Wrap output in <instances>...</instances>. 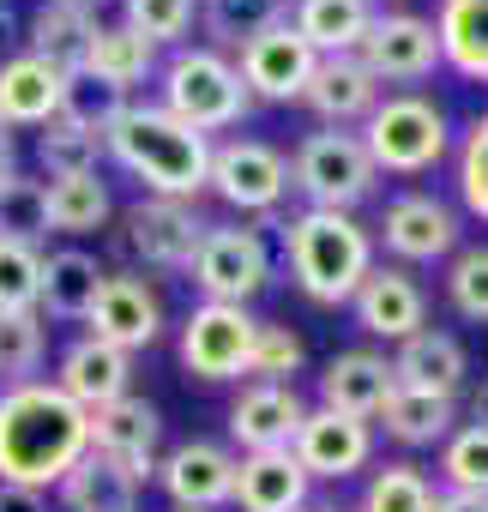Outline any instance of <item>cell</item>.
<instances>
[{"instance_id": "cell-1", "label": "cell", "mask_w": 488, "mask_h": 512, "mask_svg": "<svg viewBox=\"0 0 488 512\" xmlns=\"http://www.w3.org/2000/svg\"><path fill=\"white\" fill-rule=\"evenodd\" d=\"M85 452L91 416L55 380H25L0 392V482L49 494Z\"/></svg>"}, {"instance_id": "cell-2", "label": "cell", "mask_w": 488, "mask_h": 512, "mask_svg": "<svg viewBox=\"0 0 488 512\" xmlns=\"http://www.w3.org/2000/svg\"><path fill=\"white\" fill-rule=\"evenodd\" d=\"M103 157H115L151 199H199L211 181V139L181 127L163 103H127L103 133Z\"/></svg>"}, {"instance_id": "cell-3", "label": "cell", "mask_w": 488, "mask_h": 512, "mask_svg": "<svg viewBox=\"0 0 488 512\" xmlns=\"http://www.w3.org/2000/svg\"><path fill=\"white\" fill-rule=\"evenodd\" d=\"M284 229V260H290V278L308 302L320 308H344L362 278L374 272V235L350 217V211H296Z\"/></svg>"}, {"instance_id": "cell-4", "label": "cell", "mask_w": 488, "mask_h": 512, "mask_svg": "<svg viewBox=\"0 0 488 512\" xmlns=\"http://www.w3.org/2000/svg\"><path fill=\"white\" fill-rule=\"evenodd\" d=\"M157 103L181 121V127H193V133H229V127H241L248 121V109H254V97H248V85H241V73H235V61L223 55V49H211V43H181V49H169V61L157 67Z\"/></svg>"}, {"instance_id": "cell-5", "label": "cell", "mask_w": 488, "mask_h": 512, "mask_svg": "<svg viewBox=\"0 0 488 512\" xmlns=\"http://www.w3.org/2000/svg\"><path fill=\"white\" fill-rule=\"evenodd\" d=\"M362 145H368V157H374L380 175H428L452 151V121H446V109L434 97L392 91L362 121Z\"/></svg>"}, {"instance_id": "cell-6", "label": "cell", "mask_w": 488, "mask_h": 512, "mask_svg": "<svg viewBox=\"0 0 488 512\" xmlns=\"http://www.w3.org/2000/svg\"><path fill=\"white\" fill-rule=\"evenodd\" d=\"M380 169L350 127H320L290 151V187L308 199V211H356L374 193Z\"/></svg>"}, {"instance_id": "cell-7", "label": "cell", "mask_w": 488, "mask_h": 512, "mask_svg": "<svg viewBox=\"0 0 488 512\" xmlns=\"http://www.w3.org/2000/svg\"><path fill=\"white\" fill-rule=\"evenodd\" d=\"M193 290L199 302H229V308H248L266 284H272V247L260 229H241V223H211L199 241V260H193Z\"/></svg>"}, {"instance_id": "cell-8", "label": "cell", "mask_w": 488, "mask_h": 512, "mask_svg": "<svg viewBox=\"0 0 488 512\" xmlns=\"http://www.w3.org/2000/svg\"><path fill=\"white\" fill-rule=\"evenodd\" d=\"M254 332L260 320L248 308H229V302H199L187 320H181V368L205 386H229L248 374V356H254Z\"/></svg>"}, {"instance_id": "cell-9", "label": "cell", "mask_w": 488, "mask_h": 512, "mask_svg": "<svg viewBox=\"0 0 488 512\" xmlns=\"http://www.w3.org/2000/svg\"><path fill=\"white\" fill-rule=\"evenodd\" d=\"M229 211H278L284 193H290V157L254 133L241 139H211V181H205Z\"/></svg>"}, {"instance_id": "cell-10", "label": "cell", "mask_w": 488, "mask_h": 512, "mask_svg": "<svg viewBox=\"0 0 488 512\" xmlns=\"http://www.w3.org/2000/svg\"><path fill=\"white\" fill-rule=\"evenodd\" d=\"M205 229H211V223L199 217L193 199H151V193H145V199L121 217L127 253H133L139 266H151V272H193Z\"/></svg>"}, {"instance_id": "cell-11", "label": "cell", "mask_w": 488, "mask_h": 512, "mask_svg": "<svg viewBox=\"0 0 488 512\" xmlns=\"http://www.w3.org/2000/svg\"><path fill=\"white\" fill-rule=\"evenodd\" d=\"M458 235H464L458 211H452L440 193H422V187L386 199V211H380V223H374V241L392 253L398 266H434V260H452V253H458Z\"/></svg>"}, {"instance_id": "cell-12", "label": "cell", "mask_w": 488, "mask_h": 512, "mask_svg": "<svg viewBox=\"0 0 488 512\" xmlns=\"http://www.w3.org/2000/svg\"><path fill=\"white\" fill-rule=\"evenodd\" d=\"M314 67H320V55L296 37L290 19L235 49V73H241V85H248L254 103H302Z\"/></svg>"}, {"instance_id": "cell-13", "label": "cell", "mask_w": 488, "mask_h": 512, "mask_svg": "<svg viewBox=\"0 0 488 512\" xmlns=\"http://www.w3.org/2000/svg\"><path fill=\"white\" fill-rule=\"evenodd\" d=\"M85 326H91L85 338L139 356V350H151L163 338V296L139 272H109L103 290H97V302H91V314H85Z\"/></svg>"}, {"instance_id": "cell-14", "label": "cell", "mask_w": 488, "mask_h": 512, "mask_svg": "<svg viewBox=\"0 0 488 512\" xmlns=\"http://www.w3.org/2000/svg\"><path fill=\"white\" fill-rule=\"evenodd\" d=\"M356 61L380 79V85H416L440 67V37H434V19H416V13H374Z\"/></svg>"}, {"instance_id": "cell-15", "label": "cell", "mask_w": 488, "mask_h": 512, "mask_svg": "<svg viewBox=\"0 0 488 512\" xmlns=\"http://www.w3.org/2000/svg\"><path fill=\"white\" fill-rule=\"evenodd\" d=\"M290 452H296V464H302L314 482H344V476L368 470V458H374V422L338 416V410L314 404V410L302 416Z\"/></svg>"}, {"instance_id": "cell-16", "label": "cell", "mask_w": 488, "mask_h": 512, "mask_svg": "<svg viewBox=\"0 0 488 512\" xmlns=\"http://www.w3.org/2000/svg\"><path fill=\"white\" fill-rule=\"evenodd\" d=\"M235 452L217 440H181L157 458V482L169 494V506H193V512H217L235 494Z\"/></svg>"}, {"instance_id": "cell-17", "label": "cell", "mask_w": 488, "mask_h": 512, "mask_svg": "<svg viewBox=\"0 0 488 512\" xmlns=\"http://www.w3.org/2000/svg\"><path fill=\"white\" fill-rule=\"evenodd\" d=\"M157 446H163V410H157L151 398L127 392V398H115V404L91 410V452L121 458L139 482H151V476H157Z\"/></svg>"}, {"instance_id": "cell-18", "label": "cell", "mask_w": 488, "mask_h": 512, "mask_svg": "<svg viewBox=\"0 0 488 512\" xmlns=\"http://www.w3.org/2000/svg\"><path fill=\"white\" fill-rule=\"evenodd\" d=\"M308 404L296 386H266V380H248L229 404V440L241 452H284L296 446V428H302Z\"/></svg>"}, {"instance_id": "cell-19", "label": "cell", "mask_w": 488, "mask_h": 512, "mask_svg": "<svg viewBox=\"0 0 488 512\" xmlns=\"http://www.w3.org/2000/svg\"><path fill=\"white\" fill-rule=\"evenodd\" d=\"M350 308H356V326L368 338H386V344H404L410 332L428 326V296L404 266H374L362 278V290L350 296Z\"/></svg>"}, {"instance_id": "cell-20", "label": "cell", "mask_w": 488, "mask_h": 512, "mask_svg": "<svg viewBox=\"0 0 488 512\" xmlns=\"http://www.w3.org/2000/svg\"><path fill=\"white\" fill-rule=\"evenodd\" d=\"M55 386L91 416V410H103V404H115V398L133 392V356L115 350V344L79 338V344L61 350V362H55Z\"/></svg>"}, {"instance_id": "cell-21", "label": "cell", "mask_w": 488, "mask_h": 512, "mask_svg": "<svg viewBox=\"0 0 488 512\" xmlns=\"http://www.w3.org/2000/svg\"><path fill=\"white\" fill-rule=\"evenodd\" d=\"M61 91H67L61 67H49L31 49L7 55L0 61V127H49V121H61Z\"/></svg>"}, {"instance_id": "cell-22", "label": "cell", "mask_w": 488, "mask_h": 512, "mask_svg": "<svg viewBox=\"0 0 488 512\" xmlns=\"http://www.w3.org/2000/svg\"><path fill=\"white\" fill-rule=\"evenodd\" d=\"M308 488H314V476L296 464L290 446L284 452H241L229 506H241V512H308Z\"/></svg>"}, {"instance_id": "cell-23", "label": "cell", "mask_w": 488, "mask_h": 512, "mask_svg": "<svg viewBox=\"0 0 488 512\" xmlns=\"http://www.w3.org/2000/svg\"><path fill=\"white\" fill-rule=\"evenodd\" d=\"M380 103V79L356 61V55H320L308 91H302V109H314L326 127H350V121H368Z\"/></svg>"}, {"instance_id": "cell-24", "label": "cell", "mask_w": 488, "mask_h": 512, "mask_svg": "<svg viewBox=\"0 0 488 512\" xmlns=\"http://www.w3.org/2000/svg\"><path fill=\"white\" fill-rule=\"evenodd\" d=\"M392 380L398 386H416V392H440V398H458L464 380H470V356L452 332L440 326H422L410 332L398 350H392Z\"/></svg>"}, {"instance_id": "cell-25", "label": "cell", "mask_w": 488, "mask_h": 512, "mask_svg": "<svg viewBox=\"0 0 488 512\" xmlns=\"http://www.w3.org/2000/svg\"><path fill=\"white\" fill-rule=\"evenodd\" d=\"M392 386H398L392 380V356H380V350H338L326 362V374H320V404L338 410V416L374 422Z\"/></svg>"}, {"instance_id": "cell-26", "label": "cell", "mask_w": 488, "mask_h": 512, "mask_svg": "<svg viewBox=\"0 0 488 512\" xmlns=\"http://www.w3.org/2000/svg\"><path fill=\"white\" fill-rule=\"evenodd\" d=\"M139 494H145V482L121 458H109V452H85L55 482V500L67 512H139Z\"/></svg>"}, {"instance_id": "cell-27", "label": "cell", "mask_w": 488, "mask_h": 512, "mask_svg": "<svg viewBox=\"0 0 488 512\" xmlns=\"http://www.w3.org/2000/svg\"><path fill=\"white\" fill-rule=\"evenodd\" d=\"M79 73H91L97 85H109V91L133 97V91L157 73V49H151L139 31H127L121 19H115V25H103V19H97V31H91V43H85Z\"/></svg>"}, {"instance_id": "cell-28", "label": "cell", "mask_w": 488, "mask_h": 512, "mask_svg": "<svg viewBox=\"0 0 488 512\" xmlns=\"http://www.w3.org/2000/svg\"><path fill=\"white\" fill-rule=\"evenodd\" d=\"M374 422L386 428V440H398V446H410V452H422V446H446V434L458 428V398L416 392V386H392Z\"/></svg>"}, {"instance_id": "cell-29", "label": "cell", "mask_w": 488, "mask_h": 512, "mask_svg": "<svg viewBox=\"0 0 488 512\" xmlns=\"http://www.w3.org/2000/svg\"><path fill=\"white\" fill-rule=\"evenodd\" d=\"M103 266H97V253H85V247H55V253H43V308L37 314H49V320H85L91 314V302H97V290H103Z\"/></svg>"}, {"instance_id": "cell-30", "label": "cell", "mask_w": 488, "mask_h": 512, "mask_svg": "<svg viewBox=\"0 0 488 512\" xmlns=\"http://www.w3.org/2000/svg\"><path fill=\"white\" fill-rule=\"evenodd\" d=\"M434 37H440V67L488 85V0H440Z\"/></svg>"}, {"instance_id": "cell-31", "label": "cell", "mask_w": 488, "mask_h": 512, "mask_svg": "<svg viewBox=\"0 0 488 512\" xmlns=\"http://www.w3.org/2000/svg\"><path fill=\"white\" fill-rule=\"evenodd\" d=\"M290 25L314 55H356L374 25V0H296Z\"/></svg>"}, {"instance_id": "cell-32", "label": "cell", "mask_w": 488, "mask_h": 512, "mask_svg": "<svg viewBox=\"0 0 488 512\" xmlns=\"http://www.w3.org/2000/svg\"><path fill=\"white\" fill-rule=\"evenodd\" d=\"M91 31H97V19H91V13L67 7V0H43V7L31 13V25H25V49H31V55H43L49 67H61V73H79Z\"/></svg>"}, {"instance_id": "cell-33", "label": "cell", "mask_w": 488, "mask_h": 512, "mask_svg": "<svg viewBox=\"0 0 488 512\" xmlns=\"http://www.w3.org/2000/svg\"><path fill=\"white\" fill-rule=\"evenodd\" d=\"M290 13H296V0H199V25L211 49H241L248 37L284 25Z\"/></svg>"}, {"instance_id": "cell-34", "label": "cell", "mask_w": 488, "mask_h": 512, "mask_svg": "<svg viewBox=\"0 0 488 512\" xmlns=\"http://www.w3.org/2000/svg\"><path fill=\"white\" fill-rule=\"evenodd\" d=\"M109 211H115V199H109L103 175H61V181H49V229L55 235H91V229L109 223Z\"/></svg>"}, {"instance_id": "cell-35", "label": "cell", "mask_w": 488, "mask_h": 512, "mask_svg": "<svg viewBox=\"0 0 488 512\" xmlns=\"http://www.w3.org/2000/svg\"><path fill=\"white\" fill-rule=\"evenodd\" d=\"M434 482H428V470L422 464H410V458H392V464H380L374 476H368V488H362V500H356V512H434Z\"/></svg>"}, {"instance_id": "cell-36", "label": "cell", "mask_w": 488, "mask_h": 512, "mask_svg": "<svg viewBox=\"0 0 488 512\" xmlns=\"http://www.w3.org/2000/svg\"><path fill=\"white\" fill-rule=\"evenodd\" d=\"M49 362V320L43 314H0V386H25Z\"/></svg>"}, {"instance_id": "cell-37", "label": "cell", "mask_w": 488, "mask_h": 512, "mask_svg": "<svg viewBox=\"0 0 488 512\" xmlns=\"http://www.w3.org/2000/svg\"><path fill=\"white\" fill-rule=\"evenodd\" d=\"M0 235H7V241H31V247H43V235H55L49 229V181L19 169L7 187H0Z\"/></svg>"}, {"instance_id": "cell-38", "label": "cell", "mask_w": 488, "mask_h": 512, "mask_svg": "<svg viewBox=\"0 0 488 512\" xmlns=\"http://www.w3.org/2000/svg\"><path fill=\"white\" fill-rule=\"evenodd\" d=\"M37 163L49 169V181H61V175H97V163H103V133L73 127V121H49V127L37 133Z\"/></svg>"}, {"instance_id": "cell-39", "label": "cell", "mask_w": 488, "mask_h": 512, "mask_svg": "<svg viewBox=\"0 0 488 512\" xmlns=\"http://www.w3.org/2000/svg\"><path fill=\"white\" fill-rule=\"evenodd\" d=\"M43 308V247L0 235V314H37Z\"/></svg>"}, {"instance_id": "cell-40", "label": "cell", "mask_w": 488, "mask_h": 512, "mask_svg": "<svg viewBox=\"0 0 488 512\" xmlns=\"http://www.w3.org/2000/svg\"><path fill=\"white\" fill-rule=\"evenodd\" d=\"M302 362H308L302 332H296V326H284V320H260V332H254V356H248V380L296 386L290 374H302Z\"/></svg>"}, {"instance_id": "cell-41", "label": "cell", "mask_w": 488, "mask_h": 512, "mask_svg": "<svg viewBox=\"0 0 488 512\" xmlns=\"http://www.w3.org/2000/svg\"><path fill=\"white\" fill-rule=\"evenodd\" d=\"M440 482L464 488V494H488V428L482 422H458L440 446Z\"/></svg>"}, {"instance_id": "cell-42", "label": "cell", "mask_w": 488, "mask_h": 512, "mask_svg": "<svg viewBox=\"0 0 488 512\" xmlns=\"http://www.w3.org/2000/svg\"><path fill=\"white\" fill-rule=\"evenodd\" d=\"M199 0H121V25L139 31L151 49H181V37L193 31Z\"/></svg>"}, {"instance_id": "cell-43", "label": "cell", "mask_w": 488, "mask_h": 512, "mask_svg": "<svg viewBox=\"0 0 488 512\" xmlns=\"http://www.w3.org/2000/svg\"><path fill=\"white\" fill-rule=\"evenodd\" d=\"M127 103H133V97H121V91L97 85L91 73H67V91H61V121L91 127V133H109V127H115V115H121Z\"/></svg>"}, {"instance_id": "cell-44", "label": "cell", "mask_w": 488, "mask_h": 512, "mask_svg": "<svg viewBox=\"0 0 488 512\" xmlns=\"http://www.w3.org/2000/svg\"><path fill=\"white\" fill-rule=\"evenodd\" d=\"M446 302L452 314L488 326V247H458L446 260Z\"/></svg>"}, {"instance_id": "cell-45", "label": "cell", "mask_w": 488, "mask_h": 512, "mask_svg": "<svg viewBox=\"0 0 488 512\" xmlns=\"http://www.w3.org/2000/svg\"><path fill=\"white\" fill-rule=\"evenodd\" d=\"M458 199H464L470 217L488 223V109H482V115L464 127V139H458Z\"/></svg>"}, {"instance_id": "cell-46", "label": "cell", "mask_w": 488, "mask_h": 512, "mask_svg": "<svg viewBox=\"0 0 488 512\" xmlns=\"http://www.w3.org/2000/svg\"><path fill=\"white\" fill-rule=\"evenodd\" d=\"M0 512H49L43 488H19V482H0Z\"/></svg>"}, {"instance_id": "cell-47", "label": "cell", "mask_w": 488, "mask_h": 512, "mask_svg": "<svg viewBox=\"0 0 488 512\" xmlns=\"http://www.w3.org/2000/svg\"><path fill=\"white\" fill-rule=\"evenodd\" d=\"M434 512H488V494H464V488H440Z\"/></svg>"}, {"instance_id": "cell-48", "label": "cell", "mask_w": 488, "mask_h": 512, "mask_svg": "<svg viewBox=\"0 0 488 512\" xmlns=\"http://www.w3.org/2000/svg\"><path fill=\"white\" fill-rule=\"evenodd\" d=\"M13 43H19V13H13V0H0V61H7Z\"/></svg>"}, {"instance_id": "cell-49", "label": "cell", "mask_w": 488, "mask_h": 512, "mask_svg": "<svg viewBox=\"0 0 488 512\" xmlns=\"http://www.w3.org/2000/svg\"><path fill=\"white\" fill-rule=\"evenodd\" d=\"M19 175V151H13V133H0V187Z\"/></svg>"}, {"instance_id": "cell-50", "label": "cell", "mask_w": 488, "mask_h": 512, "mask_svg": "<svg viewBox=\"0 0 488 512\" xmlns=\"http://www.w3.org/2000/svg\"><path fill=\"white\" fill-rule=\"evenodd\" d=\"M470 422H482L488 428V374L476 380V392H470Z\"/></svg>"}, {"instance_id": "cell-51", "label": "cell", "mask_w": 488, "mask_h": 512, "mask_svg": "<svg viewBox=\"0 0 488 512\" xmlns=\"http://www.w3.org/2000/svg\"><path fill=\"white\" fill-rule=\"evenodd\" d=\"M67 7H79V13H91V19H97L103 7H115V0H67Z\"/></svg>"}, {"instance_id": "cell-52", "label": "cell", "mask_w": 488, "mask_h": 512, "mask_svg": "<svg viewBox=\"0 0 488 512\" xmlns=\"http://www.w3.org/2000/svg\"><path fill=\"white\" fill-rule=\"evenodd\" d=\"M308 512H344V506H308Z\"/></svg>"}, {"instance_id": "cell-53", "label": "cell", "mask_w": 488, "mask_h": 512, "mask_svg": "<svg viewBox=\"0 0 488 512\" xmlns=\"http://www.w3.org/2000/svg\"><path fill=\"white\" fill-rule=\"evenodd\" d=\"M163 512H193V506H163Z\"/></svg>"}, {"instance_id": "cell-54", "label": "cell", "mask_w": 488, "mask_h": 512, "mask_svg": "<svg viewBox=\"0 0 488 512\" xmlns=\"http://www.w3.org/2000/svg\"><path fill=\"white\" fill-rule=\"evenodd\" d=\"M0 133H7V127H0Z\"/></svg>"}, {"instance_id": "cell-55", "label": "cell", "mask_w": 488, "mask_h": 512, "mask_svg": "<svg viewBox=\"0 0 488 512\" xmlns=\"http://www.w3.org/2000/svg\"><path fill=\"white\" fill-rule=\"evenodd\" d=\"M0 392H7V386H0Z\"/></svg>"}]
</instances>
